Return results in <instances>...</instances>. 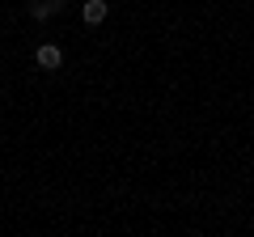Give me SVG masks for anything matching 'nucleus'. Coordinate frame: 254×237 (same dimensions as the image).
Listing matches in <instances>:
<instances>
[{
  "mask_svg": "<svg viewBox=\"0 0 254 237\" xmlns=\"http://www.w3.org/2000/svg\"><path fill=\"white\" fill-rule=\"evenodd\" d=\"M34 64H38V68H47V72H55V68L64 64V51H60L55 43H43V47L34 51Z\"/></svg>",
  "mask_w": 254,
  "mask_h": 237,
  "instance_id": "1",
  "label": "nucleus"
},
{
  "mask_svg": "<svg viewBox=\"0 0 254 237\" xmlns=\"http://www.w3.org/2000/svg\"><path fill=\"white\" fill-rule=\"evenodd\" d=\"M106 13H110L106 0H85V4H81V17L89 21V26H102V21H106Z\"/></svg>",
  "mask_w": 254,
  "mask_h": 237,
  "instance_id": "2",
  "label": "nucleus"
},
{
  "mask_svg": "<svg viewBox=\"0 0 254 237\" xmlns=\"http://www.w3.org/2000/svg\"><path fill=\"white\" fill-rule=\"evenodd\" d=\"M60 9H64L60 0H34V4H30V17H34V21H47V17H55Z\"/></svg>",
  "mask_w": 254,
  "mask_h": 237,
  "instance_id": "3",
  "label": "nucleus"
}]
</instances>
